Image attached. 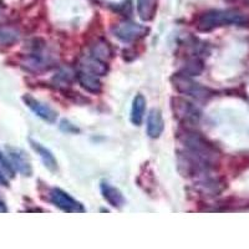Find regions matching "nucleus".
Returning <instances> with one entry per match:
<instances>
[{"label": "nucleus", "mask_w": 249, "mask_h": 249, "mask_svg": "<svg viewBox=\"0 0 249 249\" xmlns=\"http://www.w3.org/2000/svg\"><path fill=\"white\" fill-rule=\"evenodd\" d=\"M147 135L151 139H159L164 130V121L159 108H152L147 116Z\"/></svg>", "instance_id": "ddd939ff"}, {"label": "nucleus", "mask_w": 249, "mask_h": 249, "mask_svg": "<svg viewBox=\"0 0 249 249\" xmlns=\"http://www.w3.org/2000/svg\"><path fill=\"white\" fill-rule=\"evenodd\" d=\"M23 101L26 105V107L30 108V110L33 111L37 117H40V119L44 120V121L50 122V124L56 121L57 119L56 111H55L54 108H51L49 105H46V104H44V102L35 99L34 96H31V95L26 93V95H24L23 96Z\"/></svg>", "instance_id": "1a4fd4ad"}, {"label": "nucleus", "mask_w": 249, "mask_h": 249, "mask_svg": "<svg viewBox=\"0 0 249 249\" xmlns=\"http://www.w3.org/2000/svg\"><path fill=\"white\" fill-rule=\"evenodd\" d=\"M203 71V61L198 57H192L186 62V65L181 70L182 74L188 75V76L193 77L199 75Z\"/></svg>", "instance_id": "6ab92c4d"}, {"label": "nucleus", "mask_w": 249, "mask_h": 249, "mask_svg": "<svg viewBox=\"0 0 249 249\" xmlns=\"http://www.w3.org/2000/svg\"><path fill=\"white\" fill-rule=\"evenodd\" d=\"M53 57L45 54V49H44V44L41 45H36V41L33 46H31L30 51L25 55L23 61L24 68L28 69L30 71H41L48 70L53 66Z\"/></svg>", "instance_id": "39448f33"}, {"label": "nucleus", "mask_w": 249, "mask_h": 249, "mask_svg": "<svg viewBox=\"0 0 249 249\" xmlns=\"http://www.w3.org/2000/svg\"><path fill=\"white\" fill-rule=\"evenodd\" d=\"M177 137L184 150L195 155L196 157L203 160L213 167L217 166L219 161V152L202 133L186 126L177 133Z\"/></svg>", "instance_id": "f257e3e1"}, {"label": "nucleus", "mask_w": 249, "mask_h": 249, "mask_svg": "<svg viewBox=\"0 0 249 249\" xmlns=\"http://www.w3.org/2000/svg\"><path fill=\"white\" fill-rule=\"evenodd\" d=\"M49 201L54 204L55 207L60 208L64 212L68 213H84L85 207L82 206L79 201L71 197L65 191L60 188H51L49 192Z\"/></svg>", "instance_id": "0eeeda50"}, {"label": "nucleus", "mask_w": 249, "mask_h": 249, "mask_svg": "<svg viewBox=\"0 0 249 249\" xmlns=\"http://www.w3.org/2000/svg\"><path fill=\"white\" fill-rule=\"evenodd\" d=\"M8 212V207L4 203V201L0 198V213H6Z\"/></svg>", "instance_id": "4be33fe9"}, {"label": "nucleus", "mask_w": 249, "mask_h": 249, "mask_svg": "<svg viewBox=\"0 0 249 249\" xmlns=\"http://www.w3.org/2000/svg\"><path fill=\"white\" fill-rule=\"evenodd\" d=\"M248 18L235 9H211L202 13L196 20V28L202 33H208L214 29L230 25H244Z\"/></svg>", "instance_id": "f03ea898"}, {"label": "nucleus", "mask_w": 249, "mask_h": 249, "mask_svg": "<svg viewBox=\"0 0 249 249\" xmlns=\"http://www.w3.org/2000/svg\"><path fill=\"white\" fill-rule=\"evenodd\" d=\"M76 79L82 89H85L90 93H99L102 89V84L100 77L96 75L88 72L85 70L76 68Z\"/></svg>", "instance_id": "f8f14e48"}, {"label": "nucleus", "mask_w": 249, "mask_h": 249, "mask_svg": "<svg viewBox=\"0 0 249 249\" xmlns=\"http://www.w3.org/2000/svg\"><path fill=\"white\" fill-rule=\"evenodd\" d=\"M0 170L5 173V176L8 178H13V177H14V168H13L12 163H10L8 157L1 152V150H0Z\"/></svg>", "instance_id": "aec40b11"}, {"label": "nucleus", "mask_w": 249, "mask_h": 249, "mask_svg": "<svg viewBox=\"0 0 249 249\" xmlns=\"http://www.w3.org/2000/svg\"><path fill=\"white\" fill-rule=\"evenodd\" d=\"M29 142H30L31 148H33L37 155H39V157L41 159V161H43L44 166H45L49 171L55 172V171L57 170V161L56 159H55V156L53 155V152H51L49 148H46L45 146H43L41 143L35 141V140L30 139L29 140Z\"/></svg>", "instance_id": "4468645a"}, {"label": "nucleus", "mask_w": 249, "mask_h": 249, "mask_svg": "<svg viewBox=\"0 0 249 249\" xmlns=\"http://www.w3.org/2000/svg\"><path fill=\"white\" fill-rule=\"evenodd\" d=\"M100 190H101V195L104 199L113 208H122L126 203V199H124L121 191L111 183H108V182H101Z\"/></svg>", "instance_id": "9b49d317"}, {"label": "nucleus", "mask_w": 249, "mask_h": 249, "mask_svg": "<svg viewBox=\"0 0 249 249\" xmlns=\"http://www.w3.org/2000/svg\"><path fill=\"white\" fill-rule=\"evenodd\" d=\"M0 186L8 187L9 186V178L5 176V173L0 170Z\"/></svg>", "instance_id": "412c9836"}, {"label": "nucleus", "mask_w": 249, "mask_h": 249, "mask_svg": "<svg viewBox=\"0 0 249 249\" xmlns=\"http://www.w3.org/2000/svg\"><path fill=\"white\" fill-rule=\"evenodd\" d=\"M147 31L144 26L133 23V21H121L112 28L113 36L124 44H130L142 39L147 34Z\"/></svg>", "instance_id": "423d86ee"}, {"label": "nucleus", "mask_w": 249, "mask_h": 249, "mask_svg": "<svg viewBox=\"0 0 249 249\" xmlns=\"http://www.w3.org/2000/svg\"><path fill=\"white\" fill-rule=\"evenodd\" d=\"M157 12V0H137V13L141 20L151 21Z\"/></svg>", "instance_id": "f3484780"}, {"label": "nucleus", "mask_w": 249, "mask_h": 249, "mask_svg": "<svg viewBox=\"0 0 249 249\" xmlns=\"http://www.w3.org/2000/svg\"><path fill=\"white\" fill-rule=\"evenodd\" d=\"M77 69H81V70H85L88 72H91V74L96 75V76L101 77L104 75L107 74L108 70V62L101 61L99 59H95L91 55L86 54L82 55L81 59L79 60L76 65Z\"/></svg>", "instance_id": "9d476101"}, {"label": "nucleus", "mask_w": 249, "mask_h": 249, "mask_svg": "<svg viewBox=\"0 0 249 249\" xmlns=\"http://www.w3.org/2000/svg\"><path fill=\"white\" fill-rule=\"evenodd\" d=\"M171 110L177 121L183 126L193 124L201 119V111L196 105L183 97H172L171 99Z\"/></svg>", "instance_id": "20e7f679"}, {"label": "nucleus", "mask_w": 249, "mask_h": 249, "mask_svg": "<svg viewBox=\"0 0 249 249\" xmlns=\"http://www.w3.org/2000/svg\"><path fill=\"white\" fill-rule=\"evenodd\" d=\"M144 111H146V99L142 93H137L132 101L131 107V122L135 126H140L143 121Z\"/></svg>", "instance_id": "dca6fc26"}, {"label": "nucleus", "mask_w": 249, "mask_h": 249, "mask_svg": "<svg viewBox=\"0 0 249 249\" xmlns=\"http://www.w3.org/2000/svg\"><path fill=\"white\" fill-rule=\"evenodd\" d=\"M6 157L9 159L12 163L13 168L15 172H19L20 175L30 177L33 175V167H31V162L26 153L23 150L12 146H6Z\"/></svg>", "instance_id": "6e6552de"}, {"label": "nucleus", "mask_w": 249, "mask_h": 249, "mask_svg": "<svg viewBox=\"0 0 249 249\" xmlns=\"http://www.w3.org/2000/svg\"><path fill=\"white\" fill-rule=\"evenodd\" d=\"M171 81L175 90L184 96H190L195 100H206L212 96V91L210 89L196 82L192 77L182 72L173 75Z\"/></svg>", "instance_id": "7ed1b4c3"}, {"label": "nucleus", "mask_w": 249, "mask_h": 249, "mask_svg": "<svg viewBox=\"0 0 249 249\" xmlns=\"http://www.w3.org/2000/svg\"><path fill=\"white\" fill-rule=\"evenodd\" d=\"M88 54L91 55L92 57H95V59L108 62V60L112 57V50H111L110 44H108L106 40L99 39L91 44Z\"/></svg>", "instance_id": "2eb2a0df"}, {"label": "nucleus", "mask_w": 249, "mask_h": 249, "mask_svg": "<svg viewBox=\"0 0 249 249\" xmlns=\"http://www.w3.org/2000/svg\"><path fill=\"white\" fill-rule=\"evenodd\" d=\"M19 37V33L14 29L0 26V46H12L17 43Z\"/></svg>", "instance_id": "a211bd4d"}]
</instances>
